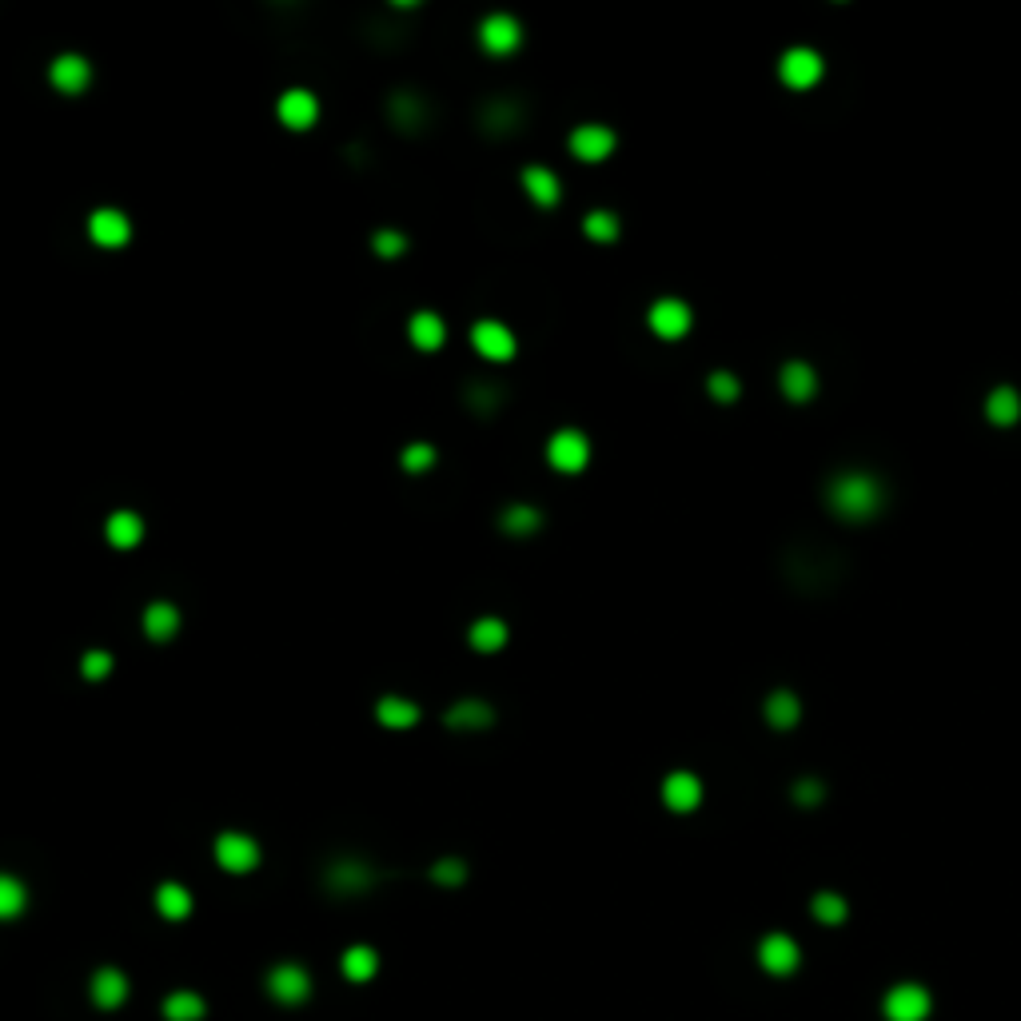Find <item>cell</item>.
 <instances>
[{"instance_id": "obj_1", "label": "cell", "mask_w": 1021, "mask_h": 1021, "mask_svg": "<svg viewBox=\"0 0 1021 1021\" xmlns=\"http://www.w3.org/2000/svg\"><path fill=\"white\" fill-rule=\"evenodd\" d=\"M882 499H886L882 483H878L874 475H866V471L838 475V479L830 483V491H826V503L834 507V515H838V519H850V523L878 515V511H882Z\"/></svg>"}, {"instance_id": "obj_2", "label": "cell", "mask_w": 1021, "mask_h": 1021, "mask_svg": "<svg viewBox=\"0 0 1021 1021\" xmlns=\"http://www.w3.org/2000/svg\"><path fill=\"white\" fill-rule=\"evenodd\" d=\"M547 463L563 475H579L587 463H591V439L575 427H563L547 439Z\"/></svg>"}, {"instance_id": "obj_3", "label": "cell", "mask_w": 1021, "mask_h": 1021, "mask_svg": "<svg viewBox=\"0 0 1021 1021\" xmlns=\"http://www.w3.org/2000/svg\"><path fill=\"white\" fill-rule=\"evenodd\" d=\"M822 72H826V64H822V56H818L814 48H790V52L782 56V64H778L782 84L794 88V92L814 88V84L822 80Z\"/></svg>"}, {"instance_id": "obj_4", "label": "cell", "mask_w": 1021, "mask_h": 1021, "mask_svg": "<svg viewBox=\"0 0 1021 1021\" xmlns=\"http://www.w3.org/2000/svg\"><path fill=\"white\" fill-rule=\"evenodd\" d=\"M276 116L284 128L292 132H308L316 120H320V96L312 88H288L280 100H276Z\"/></svg>"}, {"instance_id": "obj_5", "label": "cell", "mask_w": 1021, "mask_h": 1021, "mask_svg": "<svg viewBox=\"0 0 1021 1021\" xmlns=\"http://www.w3.org/2000/svg\"><path fill=\"white\" fill-rule=\"evenodd\" d=\"M216 862L228 870V874H248L260 866V846L256 838L240 834V830H228L216 838Z\"/></svg>"}, {"instance_id": "obj_6", "label": "cell", "mask_w": 1021, "mask_h": 1021, "mask_svg": "<svg viewBox=\"0 0 1021 1021\" xmlns=\"http://www.w3.org/2000/svg\"><path fill=\"white\" fill-rule=\"evenodd\" d=\"M471 347H475L483 359H495V363H507V359H515V351H519L515 332H511L507 324H499V320H479V324L471 328Z\"/></svg>"}, {"instance_id": "obj_7", "label": "cell", "mask_w": 1021, "mask_h": 1021, "mask_svg": "<svg viewBox=\"0 0 1021 1021\" xmlns=\"http://www.w3.org/2000/svg\"><path fill=\"white\" fill-rule=\"evenodd\" d=\"M479 40H483V48L491 56H511L523 44V24L515 16H507V12H491L479 24Z\"/></svg>"}, {"instance_id": "obj_8", "label": "cell", "mask_w": 1021, "mask_h": 1021, "mask_svg": "<svg viewBox=\"0 0 1021 1021\" xmlns=\"http://www.w3.org/2000/svg\"><path fill=\"white\" fill-rule=\"evenodd\" d=\"M647 324H651V332H655L659 340H682V336L690 332L694 316H690V308H686L682 300L667 296V300H655V304H651Z\"/></svg>"}, {"instance_id": "obj_9", "label": "cell", "mask_w": 1021, "mask_h": 1021, "mask_svg": "<svg viewBox=\"0 0 1021 1021\" xmlns=\"http://www.w3.org/2000/svg\"><path fill=\"white\" fill-rule=\"evenodd\" d=\"M48 80H52L56 92L80 96V92L88 88V80H92V64H88L80 52H64V56H56V60L48 64Z\"/></svg>"}, {"instance_id": "obj_10", "label": "cell", "mask_w": 1021, "mask_h": 1021, "mask_svg": "<svg viewBox=\"0 0 1021 1021\" xmlns=\"http://www.w3.org/2000/svg\"><path fill=\"white\" fill-rule=\"evenodd\" d=\"M88 236L100 248H124L132 240V220L120 208H96L88 216Z\"/></svg>"}, {"instance_id": "obj_11", "label": "cell", "mask_w": 1021, "mask_h": 1021, "mask_svg": "<svg viewBox=\"0 0 1021 1021\" xmlns=\"http://www.w3.org/2000/svg\"><path fill=\"white\" fill-rule=\"evenodd\" d=\"M615 132L607 128V124H579L575 132H571V152L583 160V164H599V160H607L611 152H615Z\"/></svg>"}, {"instance_id": "obj_12", "label": "cell", "mask_w": 1021, "mask_h": 1021, "mask_svg": "<svg viewBox=\"0 0 1021 1021\" xmlns=\"http://www.w3.org/2000/svg\"><path fill=\"white\" fill-rule=\"evenodd\" d=\"M758 962H762V970H766V974L786 978V974H794V970H798L802 950H798V942H794V938H786V934H770V938H762V946H758Z\"/></svg>"}, {"instance_id": "obj_13", "label": "cell", "mask_w": 1021, "mask_h": 1021, "mask_svg": "<svg viewBox=\"0 0 1021 1021\" xmlns=\"http://www.w3.org/2000/svg\"><path fill=\"white\" fill-rule=\"evenodd\" d=\"M930 994L922 986H898L886 994V1018L890 1021H926Z\"/></svg>"}, {"instance_id": "obj_14", "label": "cell", "mask_w": 1021, "mask_h": 1021, "mask_svg": "<svg viewBox=\"0 0 1021 1021\" xmlns=\"http://www.w3.org/2000/svg\"><path fill=\"white\" fill-rule=\"evenodd\" d=\"M519 184H523V192H527V196H531L539 208H555V204H559V196H563V184H559V176H555L551 168H543V164H531V168H523Z\"/></svg>"}, {"instance_id": "obj_15", "label": "cell", "mask_w": 1021, "mask_h": 1021, "mask_svg": "<svg viewBox=\"0 0 1021 1021\" xmlns=\"http://www.w3.org/2000/svg\"><path fill=\"white\" fill-rule=\"evenodd\" d=\"M663 802L671 806V810H694L698 802H702V782L690 774V770H675V774H667V782H663Z\"/></svg>"}, {"instance_id": "obj_16", "label": "cell", "mask_w": 1021, "mask_h": 1021, "mask_svg": "<svg viewBox=\"0 0 1021 1021\" xmlns=\"http://www.w3.org/2000/svg\"><path fill=\"white\" fill-rule=\"evenodd\" d=\"M268 990H272V998H280L284 1006H296V1002L308 998L312 982H308V974H304L300 966H276L272 978H268Z\"/></svg>"}, {"instance_id": "obj_17", "label": "cell", "mask_w": 1021, "mask_h": 1021, "mask_svg": "<svg viewBox=\"0 0 1021 1021\" xmlns=\"http://www.w3.org/2000/svg\"><path fill=\"white\" fill-rule=\"evenodd\" d=\"M104 539L116 547V551H132L140 539H144V519L136 511H112L108 523H104Z\"/></svg>"}, {"instance_id": "obj_18", "label": "cell", "mask_w": 1021, "mask_h": 1021, "mask_svg": "<svg viewBox=\"0 0 1021 1021\" xmlns=\"http://www.w3.org/2000/svg\"><path fill=\"white\" fill-rule=\"evenodd\" d=\"M407 336L419 351H439L447 343V324H443L439 312H415L407 320Z\"/></svg>"}, {"instance_id": "obj_19", "label": "cell", "mask_w": 1021, "mask_h": 1021, "mask_svg": "<svg viewBox=\"0 0 1021 1021\" xmlns=\"http://www.w3.org/2000/svg\"><path fill=\"white\" fill-rule=\"evenodd\" d=\"M176 631H180V611L172 603L160 599V603L144 607V635L152 643H168V639H176Z\"/></svg>"}, {"instance_id": "obj_20", "label": "cell", "mask_w": 1021, "mask_h": 1021, "mask_svg": "<svg viewBox=\"0 0 1021 1021\" xmlns=\"http://www.w3.org/2000/svg\"><path fill=\"white\" fill-rule=\"evenodd\" d=\"M491 722H495V710L483 698H459L447 710V726H455V730H487Z\"/></svg>"}, {"instance_id": "obj_21", "label": "cell", "mask_w": 1021, "mask_h": 1021, "mask_svg": "<svg viewBox=\"0 0 1021 1021\" xmlns=\"http://www.w3.org/2000/svg\"><path fill=\"white\" fill-rule=\"evenodd\" d=\"M507 639H511V631H507V623H503V619H495V615L475 619V623H471V631H467V643H471L475 651H483V655L503 651V647H507Z\"/></svg>"}, {"instance_id": "obj_22", "label": "cell", "mask_w": 1021, "mask_h": 1021, "mask_svg": "<svg viewBox=\"0 0 1021 1021\" xmlns=\"http://www.w3.org/2000/svg\"><path fill=\"white\" fill-rule=\"evenodd\" d=\"M375 718L387 726V730H411L419 722V706L411 698H399V694H387L375 702Z\"/></svg>"}, {"instance_id": "obj_23", "label": "cell", "mask_w": 1021, "mask_h": 1021, "mask_svg": "<svg viewBox=\"0 0 1021 1021\" xmlns=\"http://www.w3.org/2000/svg\"><path fill=\"white\" fill-rule=\"evenodd\" d=\"M782 391H786V399L806 403V399L818 391V375H814V367H810V363H802V359H790V363L782 367Z\"/></svg>"}, {"instance_id": "obj_24", "label": "cell", "mask_w": 1021, "mask_h": 1021, "mask_svg": "<svg viewBox=\"0 0 1021 1021\" xmlns=\"http://www.w3.org/2000/svg\"><path fill=\"white\" fill-rule=\"evenodd\" d=\"M124 998H128V978L120 970H100L92 978V1002L100 1010H116V1006H124Z\"/></svg>"}, {"instance_id": "obj_25", "label": "cell", "mask_w": 1021, "mask_h": 1021, "mask_svg": "<svg viewBox=\"0 0 1021 1021\" xmlns=\"http://www.w3.org/2000/svg\"><path fill=\"white\" fill-rule=\"evenodd\" d=\"M986 419L998 423V427H1010V423L1021 419V395L1010 383H1002V387L990 391V399H986Z\"/></svg>"}, {"instance_id": "obj_26", "label": "cell", "mask_w": 1021, "mask_h": 1021, "mask_svg": "<svg viewBox=\"0 0 1021 1021\" xmlns=\"http://www.w3.org/2000/svg\"><path fill=\"white\" fill-rule=\"evenodd\" d=\"M798 718H802V702H798V694H790V690H774V694L766 698V722H770V726L790 730Z\"/></svg>"}, {"instance_id": "obj_27", "label": "cell", "mask_w": 1021, "mask_h": 1021, "mask_svg": "<svg viewBox=\"0 0 1021 1021\" xmlns=\"http://www.w3.org/2000/svg\"><path fill=\"white\" fill-rule=\"evenodd\" d=\"M156 910H160L164 918L180 922V918L192 914V894H188L184 886H176V882H164V886L156 890Z\"/></svg>"}, {"instance_id": "obj_28", "label": "cell", "mask_w": 1021, "mask_h": 1021, "mask_svg": "<svg viewBox=\"0 0 1021 1021\" xmlns=\"http://www.w3.org/2000/svg\"><path fill=\"white\" fill-rule=\"evenodd\" d=\"M539 523H543L539 507H527V503H515V507H507L499 515V527L507 535H531V531H539Z\"/></svg>"}, {"instance_id": "obj_29", "label": "cell", "mask_w": 1021, "mask_h": 1021, "mask_svg": "<svg viewBox=\"0 0 1021 1021\" xmlns=\"http://www.w3.org/2000/svg\"><path fill=\"white\" fill-rule=\"evenodd\" d=\"M375 970H379L375 950H367V946H351V950L343 954V974H347L351 982H367V978H375Z\"/></svg>"}, {"instance_id": "obj_30", "label": "cell", "mask_w": 1021, "mask_h": 1021, "mask_svg": "<svg viewBox=\"0 0 1021 1021\" xmlns=\"http://www.w3.org/2000/svg\"><path fill=\"white\" fill-rule=\"evenodd\" d=\"M24 902H28L24 886H20V882H16L12 874H0V922L16 918V914L24 910Z\"/></svg>"}, {"instance_id": "obj_31", "label": "cell", "mask_w": 1021, "mask_h": 1021, "mask_svg": "<svg viewBox=\"0 0 1021 1021\" xmlns=\"http://www.w3.org/2000/svg\"><path fill=\"white\" fill-rule=\"evenodd\" d=\"M583 232L591 236V240H599V244H611L615 236H619V216L615 212H591L587 220H583Z\"/></svg>"}, {"instance_id": "obj_32", "label": "cell", "mask_w": 1021, "mask_h": 1021, "mask_svg": "<svg viewBox=\"0 0 1021 1021\" xmlns=\"http://www.w3.org/2000/svg\"><path fill=\"white\" fill-rule=\"evenodd\" d=\"M164 1014H168V1021H196L204 1018V1002L196 994H172L164 1002Z\"/></svg>"}, {"instance_id": "obj_33", "label": "cell", "mask_w": 1021, "mask_h": 1021, "mask_svg": "<svg viewBox=\"0 0 1021 1021\" xmlns=\"http://www.w3.org/2000/svg\"><path fill=\"white\" fill-rule=\"evenodd\" d=\"M371 248H375V256H379V260H395V256H403V252H407V236H403V232H395V228H379V232L371 236Z\"/></svg>"}, {"instance_id": "obj_34", "label": "cell", "mask_w": 1021, "mask_h": 1021, "mask_svg": "<svg viewBox=\"0 0 1021 1021\" xmlns=\"http://www.w3.org/2000/svg\"><path fill=\"white\" fill-rule=\"evenodd\" d=\"M399 463H403V471L419 475V471L435 467V447H431V443H407L403 455H399Z\"/></svg>"}, {"instance_id": "obj_35", "label": "cell", "mask_w": 1021, "mask_h": 1021, "mask_svg": "<svg viewBox=\"0 0 1021 1021\" xmlns=\"http://www.w3.org/2000/svg\"><path fill=\"white\" fill-rule=\"evenodd\" d=\"M814 918L826 922V926H838V922H846V902L838 894H818L814 898Z\"/></svg>"}, {"instance_id": "obj_36", "label": "cell", "mask_w": 1021, "mask_h": 1021, "mask_svg": "<svg viewBox=\"0 0 1021 1021\" xmlns=\"http://www.w3.org/2000/svg\"><path fill=\"white\" fill-rule=\"evenodd\" d=\"M706 391L718 399V403H734L738 399V375H730V371H714L710 379H706Z\"/></svg>"}, {"instance_id": "obj_37", "label": "cell", "mask_w": 1021, "mask_h": 1021, "mask_svg": "<svg viewBox=\"0 0 1021 1021\" xmlns=\"http://www.w3.org/2000/svg\"><path fill=\"white\" fill-rule=\"evenodd\" d=\"M80 675L88 682H100L112 675V655L108 651H88L84 659H80Z\"/></svg>"}, {"instance_id": "obj_38", "label": "cell", "mask_w": 1021, "mask_h": 1021, "mask_svg": "<svg viewBox=\"0 0 1021 1021\" xmlns=\"http://www.w3.org/2000/svg\"><path fill=\"white\" fill-rule=\"evenodd\" d=\"M332 882H336V890H363L371 878H367V870H363V866H355V862H340V866H336V874H332Z\"/></svg>"}, {"instance_id": "obj_39", "label": "cell", "mask_w": 1021, "mask_h": 1021, "mask_svg": "<svg viewBox=\"0 0 1021 1021\" xmlns=\"http://www.w3.org/2000/svg\"><path fill=\"white\" fill-rule=\"evenodd\" d=\"M431 878H435V882H443V886H459V882L467 878V866H463V862H455V858H443V862H435Z\"/></svg>"}, {"instance_id": "obj_40", "label": "cell", "mask_w": 1021, "mask_h": 1021, "mask_svg": "<svg viewBox=\"0 0 1021 1021\" xmlns=\"http://www.w3.org/2000/svg\"><path fill=\"white\" fill-rule=\"evenodd\" d=\"M794 798H798L802 806H814V802L822 798V782H810V778H806V782H798V786H794Z\"/></svg>"}]
</instances>
